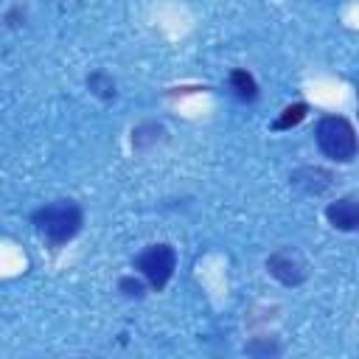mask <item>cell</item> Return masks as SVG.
I'll return each instance as SVG.
<instances>
[{
	"label": "cell",
	"instance_id": "cell-1",
	"mask_svg": "<svg viewBox=\"0 0 359 359\" xmlns=\"http://www.w3.org/2000/svg\"><path fill=\"white\" fill-rule=\"evenodd\" d=\"M31 224L36 230V236L48 244V247H62L67 241H73L81 233L84 224V210L76 199H53L42 208H36L31 213Z\"/></svg>",
	"mask_w": 359,
	"mask_h": 359
},
{
	"label": "cell",
	"instance_id": "cell-2",
	"mask_svg": "<svg viewBox=\"0 0 359 359\" xmlns=\"http://www.w3.org/2000/svg\"><path fill=\"white\" fill-rule=\"evenodd\" d=\"M314 140H317V149L328 160H334V163H351L356 157V151H359L356 129L342 115H325V118H320L317 121V129H314Z\"/></svg>",
	"mask_w": 359,
	"mask_h": 359
},
{
	"label": "cell",
	"instance_id": "cell-3",
	"mask_svg": "<svg viewBox=\"0 0 359 359\" xmlns=\"http://www.w3.org/2000/svg\"><path fill=\"white\" fill-rule=\"evenodd\" d=\"M135 269L140 272V278L149 283L151 292H163L168 286V280L174 278L177 269V250L165 241L160 244H149L137 258H135Z\"/></svg>",
	"mask_w": 359,
	"mask_h": 359
},
{
	"label": "cell",
	"instance_id": "cell-4",
	"mask_svg": "<svg viewBox=\"0 0 359 359\" xmlns=\"http://www.w3.org/2000/svg\"><path fill=\"white\" fill-rule=\"evenodd\" d=\"M266 272L283 286H300L309 278V264L297 250L280 247L266 258Z\"/></svg>",
	"mask_w": 359,
	"mask_h": 359
},
{
	"label": "cell",
	"instance_id": "cell-5",
	"mask_svg": "<svg viewBox=\"0 0 359 359\" xmlns=\"http://www.w3.org/2000/svg\"><path fill=\"white\" fill-rule=\"evenodd\" d=\"M325 219L334 230L356 233L359 230V199L356 196H339L325 208Z\"/></svg>",
	"mask_w": 359,
	"mask_h": 359
},
{
	"label": "cell",
	"instance_id": "cell-6",
	"mask_svg": "<svg viewBox=\"0 0 359 359\" xmlns=\"http://www.w3.org/2000/svg\"><path fill=\"white\" fill-rule=\"evenodd\" d=\"M331 180H334L331 171H325L320 165H303V168L292 171V177H289V182L294 188H300L303 194H323L331 185Z\"/></svg>",
	"mask_w": 359,
	"mask_h": 359
},
{
	"label": "cell",
	"instance_id": "cell-7",
	"mask_svg": "<svg viewBox=\"0 0 359 359\" xmlns=\"http://www.w3.org/2000/svg\"><path fill=\"white\" fill-rule=\"evenodd\" d=\"M230 90L236 93L238 101H255V98H258V81H255L252 73L244 70V67L230 70Z\"/></svg>",
	"mask_w": 359,
	"mask_h": 359
},
{
	"label": "cell",
	"instance_id": "cell-8",
	"mask_svg": "<svg viewBox=\"0 0 359 359\" xmlns=\"http://www.w3.org/2000/svg\"><path fill=\"white\" fill-rule=\"evenodd\" d=\"M87 87H90V93L98 95L101 101H112V98H115V81H112V76H107L104 70L90 73V76H87Z\"/></svg>",
	"mask_w": 359,
	"mask_h": 359
},
{
	"label": "cell",
	"instance_id": "cell-9",
	"mask_svg": "<svg viewBox=\"0 0 359 359\" xmlns=\"http://www.w3.org/2000/svg\"><path fill=\"white\" fill-rule=\"evenodd\" d=\"M306 112H309V107H306L303 101H297V104H289V107L280 112V118H275V121H272V129H275V132L292 129V126H297V123L306 118Z\"/></svg>",
	"mask_w": 359,
	"mask_h": 359
},
{
	"label": "cell",
	"instance_id": "cell-10",
	"mask_svg": "<svg viewBox=\"0 0 359 359\" xmlns=\"http://www.w3.org/2000/svg\"><path fill=\"white\" fill-rule=\"evenodd\" d=\"M118 289H121L126 297H135V300H140V297L146 294V283H143L140 278H132V275L121 278V280H118Z\"/></svg>",
	"mask_w": 359,
	"mask_h": 359
}]
</instances>
